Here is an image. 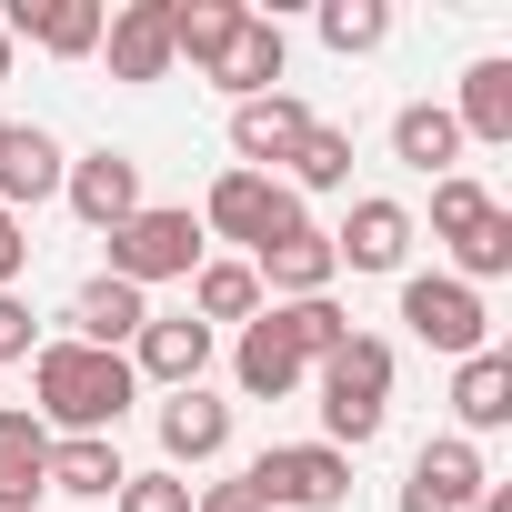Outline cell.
I'll list each match as a JSON object with an SVG mask.
<instances>
[{"mask_svg":"<svg viewBox=\"0 0 512 512\" xmlns=\"http://www.w3.org/2000/svg\"><path fill=\"white\" fill-rule=\"evenodd\" d=\"M452 412H462V442L472 432H502L512 422V352H472L452 372Z\"/></svg>","mask_w":512,"mask_h":512,"instance_id":"obj_22","label":"cell"},{"mask_svg":"<svg viewBox=\"0 0 512 512\" xmlns=\"http://www.w3.org/2000/svg\"><path fill=\"white\" fill-rule=\"evenodd\" d=\"M121 482H131V462H121L111 432H71V442H51V492H71V502H111Z\"/></svg>","mask_w":512,"mask_h":512,"instance_id":"obj_19","label":"cell"},{"mask_svg":"<svg viewBox=\"0 0 512 512\" xmlns=\"http://www.w3.org/2000/svg\"><path fill=\"white\" fill-rule=\"evenodd\" d=\"M61 191H71V211H81L91 231H121V221L141 211V161H131V151H81V161L61 171Z\"/></svg>","mask_w":512,"mask_h":512,"instance_id":"obj_8","label":"cell"},{"mask_svg":"<svg viewBox=\"0 0 512 512\" xmlns=\"http://www.w3.org/2000/svg\"><path fill=\"white\" fill-rule=\"evenodd\" d=\"M452 131L462 141H512V61H472L462 71V111H452Z\"/></svg>","mask_w":512,"mask_h":512,"instance_id":"obj_23","label":"cell"},{"mask_svg":"<svg viewBox=\"0 0 512 512\" xmlns=\"http://www.w3.org/2000/svg\"><path fill=\"white\" fill-rule=\"evenodd\" d=\"M11 51H21V41H11V31H0V81H11Z\"/></svg>","mask_w":512,"mask_h":512,"instance_id":"obj_37","label":"cell"},{"mask_svg":"<svg viewBox=\"0 0 512 512\" xmlns=\"http://www.w3.org/2000/svg\"><path fill=\"white\" fill-rule=\"evenodd\" d=\"M111 41V81H171V0H131L101 21Z\"/></svg>","mask_w":512,"mask_h":512,"instance_id":"obj_9","label":"cell"},{"mask_svg":"<svg viewBox=\"0 0 512 512\" xmlns=\"http://www.w3.org/2000/svg\"><path fill=\"white\" fill-rule=\"evenodd\" d=\"M402 492H422V502H442V512H472V502L492 492V472H482V442H462V432L422 442V452H412V482H402Z\"/></svg>","mask_w":512,"mask_h":512,"instance_id":"obj_13","label":"cell"},{"mask_svg":"<svg viewBox=\"0 0 512 512\" xmlns=\"http://www.w3.org/2000/svg\"><path fill=\"white\" fill-rule=\"evenodd\" d=\"M61 141L41 131V121H11V131H0V211H31V201H51L61 191Z\"/></svg>","mask_w":512,"mask_h":512,"instance_id":"obj_14","label":"cell"},{"mask_svg":"<svg viewBox=\"0 0 512 512\" xmlns=\"http://www.w3.org/2000/svg\"><path fill=\"white\" fill-rule=\"evenodd\" d=\"M31 422L51 432V442H71V432H121V412H131V352H91V342H41L31 352Z\"/></svg>","mask_w":512,"mask_h":512,"instance_id":"obj_1","label":"cell"},{"mask_svg":"<svg viewBox=\"0 0 512 512\" xmlns=\"http://www.w3.org/2000/svg\"><path fill=\"white\" fill-rule=\"evenodd\" d=\"M211 81H221L231 101H262V91L282 81V21H262V11H251V21L231 31V51L211 61Z\"/></svg>","mask_w":512,"mask_h":512,"instance_id":"obj_20","label":"cell"},{"mask_svg":"<svg viewBox=\"0 0 512 512\" xmlns=\"http://www.w3.org/2000/svg\"><path fill=\"white\" fill-rule=\"evenodd\" d=\"M201 231L272 251L282 231H302V191H282L272 171H221V181H211V201H201Z\"/></svg>","mask_w":512,"mask_h":512,"instance_id":"obj_6","label":"cell"},{"mask_svg":"<svg viewBox=\"0 0 512 512\" xmlns=\"http://www.w3.org/2000/svg\"><path fill=\"white\" fill-rule=\"evenodd\" d=\"M272 322H282V342L302 352V362H332L342 342H352V312L322 292V302H272Z\"/></svg>","mask_w":512,"mask_h":512,"instance_id":"obj_27","label":"cell"},{"mask_svg":"<svg viewBox=\"0 0 512 512\" xmlns=\"http://www.w3.org/2000/svg\"><path fill=\"white\" fill-rule=\"evenodd\" d=\"M191 322H262V282H251V262H201L191 272Z\"/></svg>","mask_w":512,"mask_h":512,"instance_id":"obj_26","label":"cell"},{"mask_svg":"<svg viewBox=\"0 0 512 512\" xmlns=\"http://www.w3.org/2000/svg\"><path fill=\"white\" fill-rule=\"evenodd\" d=\"M101 241H111V282L151 292V282H191V272H201V241H211V231H201L191 211H151V201H141V211H131L121 231H101Z\"/></svg>","mask_w":512,"mask_h":512,"instance_id":"obj_4","label":"cell"},{"mask_svg":"<svg viewBox=\"0 0 512 512\" xmlns=\"http://www.w3.org/2000/svg\"><path fill=\"white\" fill-rule=\"evenodd\" d=\"M41 492H51V432L0 402V512H31Z\"/></svg>","mask_w":512,"mask_h":512,"instance_id":"obj_16","label":"cell"},{"mask_svg":"<svg viewBox=\"0 0 512 512\" xmlns=\"http://www.w3.org/2000/svg\"><path fill=\"white\" fill-rule=\"evenodd\" d=\"M312 131V111L292 101V91H262V101H231V151H241V171H272V161H292V141Z\"/></svg>","mask_w":512,"mask_h":512,"instance_id":"obj_15","label":"cell"},{"mask_svg":"<svg viewBox=\"0 0 512 512\" xmlns=\"http://www.w3.org/2000/svg\"><path fill=\"white\" fill-rule=\"evenodd\" d=\"M322 41L352 61V51H382L392 41V11H382V0H322Z\"/></svg>","mask_w":512,"mask_h":512,"instance_id":"obj_30","label":"cell"},{"mask_svg":"<svg viewBox=\"0 0 512 512\" xmlns=\"http://www.w3.org/2000/svg\"><path fill=\"white\" fill-rule=\"evenodd\" d=\"M101 0H11L0 11V31L11 41H41V51H61V61H81V51H101Z\"/></svg>","mask_w":512,"mask_h":512,"instance_id":"obj_11","label":"cell"},{"mask_svg":"<svg viewBox=\"0 0 512 512\" xmlns=\"http://www.w3.org/2000/svg\"><path fill=\"white\" fill-rule=\"evenodd\" d=\"M402 251H412V211L402 201H352L342 231H332V272H402Z\"/></svg>","mask_w":512,"mask_h":512,"instance_id":"obj_7","label":"cell"},{"mask_svg":"<svg viewBox=\"0 0 512 512\" xmlns=\"http://www.w3.org/2000/svg\"><path fill=\"white\" fill-rule=\"evenodd\" d=\"M41 342H31V302L21 292H0V362H31Z\"/></svg>","mask_w":512,"mask_h":512,"instance_id":"obj_33","label":"cell"},{"mask_svg":"<svg viewBox=\"0 0 512 512\" xmlns=\"http://www.w3.org/2000/svg\"><path fill=\"white\" fill-rule=\"evenodd\" d=\"M392 161H412V171H452L462 161V131H452V111L442 101H412V111H392Z\"/></svg>","mask_w":512,"mask_h":512,"instance_id":"obj_25","label":"cell"},{"mask_svg":"<svg viewBox=\"0 0 512 512\" xmlns=\"http://www.w3.org/2000/svg\"><path fill=\"white\" fill-rule=\"evenodd\" d=\"M402 322H412V342H432V352H452V362L492 352V312H482V292L452 282V272H412V282H402Z\"/></svg>","mask_w":512,"mask_h":512,"instance_id":"obj_5","label":"cell"},{"mask_svg":"<svg viewBox=\"0 0 512 512\" xmlns=\"http://www.w3.org/2000/svg\"><path fill=\"white\" fill-rule=\"evenodd\" d=\"M111 502H121V512H191V502H201V492H191V482H181V472H131V482H121V492H111Z\"/></svg>","mask_w":512,"mask_h":512,"instance_id":"obj_32","label":"cell"},{"mask_svg":"<svg viewBox=\"0 0 512 512\" xmlns=\"http://www.w3.org/2000/svg\"><path fill=\"white\" fill-rule=\"evenodd\" d=\"M241 492L262 512H342L352 502V452H332V442H272L262 462L241 472Z\"/></svg>","mask_w":512,"mask_h":512,"instance_id":"obj_3","label":"cell"},{"mask_svg":"<svg viewBox=\"0 0 512 512\" xmlns=\"http://www.w3.org/2000/svg\"><path fill=\"white\" fill-rule=\"evenodd\" d=\"M161 452H171V472H181V462L231 452V402H211L201 382H191V392H171V402H161Z\"/></svg>","mask_w":512,"mask_h":512,"instance_id":"obj_18","label":"cell"},{"mask_svg":"<svg viewBox=\"0 0 512 512\" xmlns=\"http://www.w3.org/2000/svg\"><path fill=\"white\" fill-rule=\"evenodd\" d=\"M201 372H211V332H201L191 312H181V322H161V312H151V322H141V342H131V382H171V392H191Z\"/></svg>","mask_w":512,"mask_h":512,"instance_id":"obj_12","label":"cell"},{"mask_svg":"<svg viewBox=\"0 0 512 512\" xmlns=\"http://www.w3.org/2000/svg\"><path fill=\"white\" fill-rule=\"evenodd\" d=\"M492 211H502V201H492L482 181H462V171H442V181H432V231H442V241H472Z\"/></svg>","mask_w":512,"mask_h":512,"instance_id":"obj_29","label":"cell"},{"mask_svg":"<svg viewBox=\"0 0 512 512\" xmlns=\"http://www.w3.org/2000/svg\"><path fill=\"white\" fill-rule=\"evenodd\" d=\"M452 262H462L452 282H472V292H482V282H502V272H512V211H492L472 241H452Z\"/></svg>","mask_w":512,"mask_h":512,"instance_id":"obj_31","label":"cell"},{"mask_svg":"<svg viewBox=\"0 0 512 512\" xmlns=\"http://www.w3.org/2000/svg\"><path fill=\"white\" fill-rule=\"evenodd\" d=\"M251 282H262V292H282V302H322L332 292V231H282L272 251H251Z\"/></svg>","mask_w":512,"mask_h":512,"instance_id":"obj_10","label":"cell"},{"mask_svg":"<svg viewBox=\"0 0 512 512\" xmlns=\"http://www.w3.org/2000/svg\"><path fill=\"white\" fill-rule=\"evenodd\" d=\"M0 131H11V121H0Z\"/></svg>","mask_w":512,"mask_h":512,"instance_id":"obj_39","label":"cell"},{"mask_svg":"<svg viewBox=\"0 0 512 512\" xmlns=\"http://www.w3.org/2000/svg\"><path fill=\"white\" fill-rule=\"evenodd\" d=\"M292 181H302V191H342V181H352V131H342V121H312V131L292 141Z\"/></svg>","mask_w":512,"mask_h":512,"instance_id":"obj_28","label":"cell"},{"mask_svg":"<svg viewBox=\"0 0 512 512\" xmlns=\"http://www.w3.org/2000/svg\"><path fill=\"white\" fill-rule=\"evenodd\" d=\"M231 372H241V392H251V402H282V392H292L312 362H302V352L282 342V322L262 312V322H241V352H231Z\"/></svg>","mask_w":512,"mask_h":512,"instance_id":"obj_21","label":"cell"},{"mask_svg":"<svg viewBox=\"0 0 512 512\" xmlns=\"http://www.w3.org/2000/svg\"><path fill=\"white\" fill-rule=\"evenodd\" d=\"M191 512H262V502H251V492H241V482H211V492H201V502H191Z\"/></svg>","mask_w":512,"mask_h":512,"instance_id":"obj_35","label":"cell"},{"mask_svg":"<svg viewBox=\"0 0 512 512\" xmlns=\"http://www.w3.org/2000/svg\"><path fill=\"white\" fill-rule=\"evenodd\" d=\"M402 512H442V502H422V492H402Z\"/></svg>","mask_w":512,"mask_h":512,"instance_id":"obj_38","label":"cell"},{"mask_svg":"<svg viewBox=\"0 0 512 512\" xmlns=\"http://www.w3.org/2000/svg\"><path fill=\"white\" fill-rule=\"evenodd\" d=\"M141 322H151V302L131 292V282H81L71 292V342H91V352H121V342H141Z\"/></svg>","mask_w":512,"mask_h":512,"instance_id":"obj_17","label":"cell"},{"mask_svg":"<svg viewBox=\"0 0 512 512\" xmlns=\"http://www.w3.org/2000/svg\"><path fill=\"white\" fill-rule=\"evenodd\" d=\"M472 512H512V482H492V492H482V502H472Z\"/></svg>","mask_w":512,"mask_h":512,"instance_id":"obj_36","label":"cell"},{"mask_svg":"<svg viewBox=\"0 0 512 512\" xmlns=\"http://www.w3.org/2000/svg\"><path fill=\"white\" fill-rule=\"evenodd\" d=\"M21 262H31V221H21V211H0V292L21 282Z\"/></svg>","mask_w":512,"mask_h":512,"instance_id":"obj_34","label":"cell"},{"mask_svg":"<svg viewBox=\"0 0 512 512\" xmlns=\"http://www.w3.org/2000/svg\"><path fill=\"white\" fill-rule=\"evenodd\" d=\"M241 21H251L241 0H171V61L211 71V61L231 51V31H241Z\"/></svg>","mask_w":512,"mask_h":512,"instance_id":"obj_24","label":"cell"},{"mask_svg":"<svg viewBox=\"0 0 512 512\" xmlns=\"http://www.w3.org/2000/svg\"><path fill=\"white\" fill-rule=\"evenodd\" d=\"M382 402H392V342L352 332V342L322 362V432H332V452H362V442L382 432Z\"/></svg>","mask_w":512,"mask_h":512,"instance_id":"obj_2","label":"cell"}]
</instances>
